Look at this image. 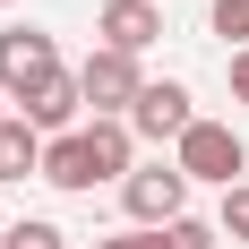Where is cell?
I'll return each instance as SVG.
<instances>
[{
    "label": "cell",
    "instance_id": "e0dca14e",
    "mask_svg": "<svg viewBox=\"0 0 249 249\" xmlns=\"http://www.w3.org/2000/svg\"><path fill=\"white\" fill-rule=\"evenodd\" d=\"M155 9H163V0H155Z\"/></svg>",
    "mask_w": 249,
    "mask_h": 249
},
{
    "label": "cell",
    "instance_id": "5b68a950",
    "mask_svg": "<svg viewBox=\"0 0 249 249\" xmlns=\"http://www.w3.org/2000/svg\"><path fill=\"white\" fill-rule=\"evenodd\" d=\"M77 95H86V121H129V103L146 95V77H138V60L129 52H86L77 60Z\"/></svg>",
    "mask_w": 249,
    "mask_h": 249
},
{
    "label": "cell",
    "instance_id": "4fadbf2b",
    "mask_svg": "<svg viewBox=\"0 0 249 249\" xmlns=\"http://www.w3.org/2000/svg\"><path fill=\"white\" fill-rule=\"evenodd\" d=\"M215 241H224V232H215V224H198V215H180V224L163 232V249H215Z\"/></svg>",
    "mask_w": 249,
    "mask_h": 249
},
{
    "label": "cell",
    "instance_id": "6da1fadb",
    "mask_svg": "<svg viewBox=\"0 0 249 249\" xmlns=\"http://www.w3.org/2000/svg\"><path fill=\"white\" fill-rule=\"evenodd\" d=\"M129 172H138L129 121H86V129H69V138H43V180L69 189V198H95V189H112V180H129Z\"/></svg>",
    "mask_w": 249,
    "mask_h": 249
},
{
    "label": "cell",
    "instance_id": "30bf717a",
    "mask_svg": "<svg viewBox=\"0 0 249 249\" xmlns=\"http://www.w3.org/2000/svg\"><path fill=\"white\" fill-rule=\"evenodd\" d=\"M0 249H69V232H60V224H43V215H18V224L0 232Z\"/></svg>",
    "mask_w": 249,
    "mask_h": 249
},
{
    "label": "cell",
    "instance_id": "8fae6325",
    "mask_svg": "<svg viewBox=\"0 0 249 249\" xmlns=\"http://www.w3.org/2000/svg\"><path fill=\"white\" fill-rule=\"evenodd\" d=\"M215 232L249 249V180H241V189H224V206H215Z\"/></svg>",
    "mask_w": 249,
    "mask_h": 249
},
{
    "label": "cell",
    "instance_id": "9a60e30c",
    "mask_svg": "<svg viewBox=\"0 0 249 249\" xmlns=\"http://www.w3.org/2000/svg\"><path fill=\"white\" fill-rule=\"evenodd\" d=\"M232 103H249V52H232Z\"/></svg>",
    "mask_w": 249,
    "mask_h": 249
},
{
    "label": "cell",
    "instance_id": "2e32d148",
    "mask_svg": "<svg viewBox=\"0 0 249 249\" xmlns=\"http://www.w3.org/2000/svg\"><path fill=\"white\" fill-rule=\"evenodd\" d=\"M0 9H9V0H0Z\"/></svg>",
    "mask_w": 249,
    "mask_h": 249
},
{
    "label": "cell",
    "instance_id": "3957f363",
    "mask_svg": "<svg viewBox=\"0 0 249 249\" xmlns=\"http://www.w3.org/2000/svg\"><path fill=\"white\" fill-rule=\"evenodd\" d=\"M52 77H69V69H60V43H52L43 26H0V95L26 112Z\"/></svg>",
    "mask_w": 249,
    "mask_h": 249
},
{
    "label": "cell",
    "instance_id": "9c48e42d",
    "mask_svg": "<svg viewBox=\"0 0 249 249\" xmlns=\"http://www.w3.org/2000/svg\"><path fill=\"white\" fill-rule=\"evenodd\" d=\"M0 180H43V138L18 112H0Z\"/></svg>",
    "mask_w": 249,
    "mask_h": 249
},
{
    "label": "cell",
    "instance_id": "5bb4252c",
    "mask_svg": "<svg viewBox=\"0 0 249 249\" xmlns=\"http://www.w3.org/2000/svg\"><path fill=\"white\" fill-rule=\"evenodd\" d=\"M95 249H163V232H112V241H95Z\"/></svg>",
    "mask_w": 249,
    "mask_h": 249
},
{
    "label": "cell",
    "instance_id": "8992f818",
    "mask_svg": "<svg viewBox=\"0 0 249 249\" xmlns=\"http://www.w3.org/2000/svg\"><path fill=\"white\" fill-rule=\"evenodd\" d=\"M189 121H198V112H189V86H180V77H146V95L129 103V138H155V146H163V138H189Z\"/></svg>",
    "mask_w": 249,
    "mask_h": 249
},
{
    "label": "cell",
    "instance_id": "277c9868",
    "mask_svg": "<svg viewBox=\"0 0 249 249\" xmlns=\"http://www.w3.org/2000/svg\"><path fill=\"white\" fill-rule=\"evenodd\" d=\"M121 206H129V232H172L180 215H189V172L180 163H138V172L121 180Z\"/></svg>",
    "mask_w": 249,
    "mask_h": 249
},
{
    "label": "cell",
    "instance_id": "ba28073f",
    "mask_svg": "<svg viewBox=\"0 0 249 249\" xmlns=\"http://www.w3.org/2000/svg\"><path fill=\"white\" fill-rule=\"evenodd\" d=\"M18 121L35 129V138H69V129H86V95H77V69H69V77H52L43 95L18 112Z\"/></svg>",
    "mask_w": 249,
    "mask_h": 249
},
{
    "label": "cell",
    "instance_id": "52a82bcc",
    "mask_svg": "<svg viewBox=\"0 0 249 249\" xmlns=\"http://www.w3.org/2000/svg\"><path fill=\"white\" fill-rule=\"evenodd\" d=\"M95 35H103V52H129V60H138L146 43H163V9H155V0H103Z\"/></svg>",
    "mask_w": 249,
    "mask_h": 249
},
{
    "label": "cell",
    "instance_id": "7a4b0ae2",
    "mask_svg": "<svg viewBox=\"0 0 249 249\" xmlns=\"http://www.w3.org/2000/svg\"><path fill=\"white\" fill-rule=\"evenodd\" d=\"M172 163L189 172V189H198V180H206V189H241V180H249V146H241V129H232V121H206V112L189 121V138L172 146Z\"/></svg>",
    "mask_w": 249,
    "mask_h": 249
},
{
    "label": "cell",
    "instance_id": "7c38bea8",
    "mask_svg": "<svg viewBox=\"0 0 249 249\" xmlns=\"http://www.w3.org/2000/svg\"><path fill=\"white\" fill-rule=\"evenodd\" d=\"M215 35L232 52H249V0H215Z\"/></svg>",
    "mask_w": 249,
    "mask_h": 249
}]
</instances>
